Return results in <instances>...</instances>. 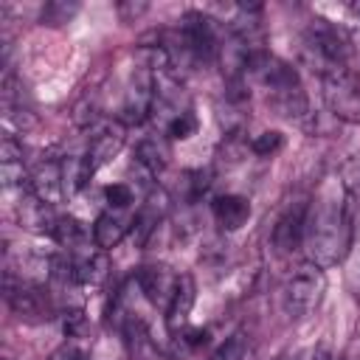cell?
I'll return each mask as SVG.
<instances>
[{"label":"cell","mask_w":360,"mask_h":360,"mask_svg":"<svg viewBox=\"0 0 360 360\" xmlns=\"http://www.w3.org/2000/svg\"><path fill=\"white\" fill-rule=\"evenodd\" d=\"M31 191L37 200H42L45 205H56L68 197L65 191V158L59 155H42L34 169H31V180H28Z\"/></svg>","instance_id":"obj_8"},{"label":"cell","mask_w":360,"mask_h":360,"mask_svg":"<svg viewBox=\"0 0 360 360\" xmlns=\"http://www.w3.org/2000/svg\"><path fill=\"white\" fill-rule=\"evenodd\" d=\"M276 360H290V357H276Z\"/></svg>","instance_id":"obj_31"},{"label":"cell","mask_w":360,"mask_h":360,"mask_svg":"<svg viewBox=\"0 0 360 360\" xmlns=\"http://www.w3.org/2000/svg\"><path fill=\"white\" fill-rule=\"evenodd\" d=\"M169 163V143L163 138H143L135 149V166L146 177H158Z\"/></svg>","instance_id":"obj_19"},{"label":"cell","mask_w":360,"mask_h":360,"mask_svg":"<svg viewBox=\"0 0 360 360\" xmlns=\"http://www.w3.org/2000/svg\"><path fill=\"white\" fill-rule=\"evenodd\" d=\"M349 8H352V14H354V17H357V20H360V3H352V6H349Z\"/></svg>","instance_id":"obj_30"},{"label":"cell","mask_w":360,"mask_h":360,"mask_svg":"<svg viewBox=\"0 0 360 360\" xmlns=\"http://www.w3.org/2000/svg\"><path fill=\"white\" fill-rule=\"evenodd\" d=\"M194 301H197V284H194L191 273H180L177 290H174V295H172V304L166 307V326H169L172 332H180V329L186 326Z\"/></svg>","instance_id":"obj_17"},{"label":"cell","mask_w":360,"mask_h":360,"mask_svg":"<svg viewBox=\"0 0 360 360\" xmlns=\"http://www.w3.org/2000/svg\"><path fill=\"white\" fill-rule=\"evenodd\" d=\"M132 222H135V217H129L127 211H104L98 219H96V225H93V245L98 248V250H110V248H115L129 231H132Z\"/></svg>","instance_id":"obj_15"},{"label":"cell","mask_w":360,"mask_h":360,"mask_svg":"<svg viewBox=\"0 0 360 360\" xmlns=\"http://www.w3.org/2000/svg\"><path fill=\"white\" fill-rule=\"evenodd\" d=\"M211 214L222 231H239L250 219V202L242 194H219L211 200Z\"/></svg>","instance_id":"obj_16"},{"label":"cell","mask_w":360,"mask_h":360,"mask_svg":"<svg viewBox=\"0 0 360 360\" xmlns=\"http://www.w3.org/2000/svg\"><path fill=\"white\" fill-rule=\"evenodd\" d=\"M222 31L217 25L214 17L202 14V11H186L180 17L177 34H174V45H180V51L197 62V65H211L219 53H222Z\"/></svg>","instance_id":"obj_4"},{"label":"cell","mask_w":360,"mask_h":360,"mask_svg":"<svg viewBox=\"0 0 360 360\" xmlns=\"http://www.w3.org/2000/svg\"><path fill=\"white\" fill-rule=\"evenodd\" d=\"M323 84V104L335 121L360 124V84L349 70H338L321 79Z\"/></svg>","instance_id":"obj_7"},{"label":"cell","mask_w":360,"mask_h":360,"mask_svg":"<svg viewBox=\"0 0 360 360\" xmlns=\"http://www.w3.org/2000/svg\"><path fill=\"white\" fill-rule=\"evenodd\" d=\"M326 292V276H323V267L312 264V262H304L298 264L281 284V307L290 318H307L318 309L321 298Z\"/></svg>","instance_id":"obj_5"},{"label":"cell","mask_w":360,"mask_h":360,"mask_svg":"<svg viewBox=\"0 0 360 360\" xmlns=\"http://www.w3.org/2000/svg\"><path fill=\"white\" fill-rule=\"evenodd\" d=\"M28 180H31V172H25L22 143L17 141L14 132H6L0 138V183H3V191L31 188Z\"/></svg>","instance_id":"obj_13"},{"label":"cell","mask_w":360,"mask_h":360,"mask_svg":"<svg viewBox=\"0 0 360 360\" xmlns=\"http://www.w3.org/2000/svg\"><path fill=\"white\" fill-rule=\"evenodd\" d=\"M70 253V278L73 284H101L110 273V262L101 250H68Z\"/></svg>","instance_id":"obj_14"},{"label":"cell","mask_w":360,"mask_h":360,"mask_svg":"<svg viewBox=\"0 0 360 360\" xmlns=\"http://www.w3.org/2000/svg\"><path fill=\"white\" fill-rule=\"evenodd\" d=\"M124 132L127 129L121 121H101L98 127L90 129V146H87L84 158L93 166V172H98L104 163H110L124 149V141H127Z\"/></svg>","instance_id":"obj_11"},{"label":"cell","mask_w":360,"mask_h":360,"mask_svg":"<svg viewBox=\"0 0 360 360\" xmlns=\"http://www.w3.org/2000/svg\"><path fill=\"white\" fill-rule=\"evenodd\" d=\"M104 200L112 211H127L135 200V191L129 183H110V186H104Z\"/></svg>","instance_id":"obj_24"},{"label":"cell","mask_w":360,"mask_h":360,"mask_svg":"<svg viewBox=\"0 0 360 360\" xmlns=\"http://www.w3.org/2000/svg\"><path fill=\"white\" fill-rule=\"evenodd\" d=\"M62 329L68 338H82L87 332V318L82 309H65L62 312Z\"/></svg>","instance_id":"obj_26"},{"label":"cell","mask_w":360,"mask_h":360,"mask_svg":"<svg viewBox=\"0 0 360 360\" xmlns=\"http://www.w3.org/2000/svg\"><path fill=\"white\" fill-rule=\"evenodd\" d=\"M155 110V70H149L146 65L132 76L129 90L124 96V107H121V124L124 127H138L143 124Z\"/></svg>","instance_id":"obj_9"},{"label":"cell","mask_w":360,"mask_h":360,"mask_svg":"<svg viewBox=\"0 0 360 360\" xmlns=\"http://www.w3.org/2000/svg\"><path fill=\"white\" fill-rule=\"evenodd\" d=\"M163 129H166V138H169V141H186V138H191V135L197 132V115L186 107V110L174 112V115L163 124Z\"/></svg>","instance_id":"obj_21"},{"label":"cell","mask_w":360,"mask_h":360,"mask_svg":"<svg viewBox=\"0 0 360 360\" xmlns=\"http://www.w3.org/2000/svg\"><path fill=\"white\" fill-rule=\"evenodd\" d=\"M177 278H180V273H172L166 264H143L132 276V281L138 284V290L143 292V298L149 304L160 307L163 312L172 304V295L177 290Z\"/></svg>","instance_id":"obj_10"},{"label":"cell","mask_w":360,"mask_h":360,"mask_svg":"<svg viewBox=\"0 0 360 360\" xmlns=\"http://www.w3.org/2000/svg\"><path fill=\"white\" fill-rule=\"evenodd\" d=\"M301 59L321 79L338 70H349V39L338 25L323 17H315L301 34Z\"/></svg>","instance_id":"obj_3"},{"label":"cell","mask_w":360,"mask_h":360,"mask_svg":"<svg viewBox=\"0 0 360 360\" xmlns=\"http://www.w3.org/2000/svg\"><path fill=\"white\" fill-rule=\"evenodd\" d=\"M146 8H149L146 3H118V14H121L124 22H132V20L141 17Z\"/></svg>","instance_id":"obj_28"},{"label":"cell","mask_w":360,"mask_h":360,"mask_svg":"<svg viewBox=\"0 0 360 360\" xmlns=\"http://www.w3.org/2000/svg\"><path fill=\"white\" fill-rule=\"evenodd\" d=\"M281 146H284V135L276 132V129H267V132H262L250 141V152L259 155V158H273Z\"/></svg>","instance_id":"obj_25"},{"label":"cell","mask_w":360,"mask_h":360,"mask_svg":"<svg viewBox=\"0 0 360 360\" xmlns=\"http://www.w3.org/2000/svg\"><path fill=\"white\" fill-rule=\"evenodd\" d=\"M248 357V338L245 332H233L208 360H245Z\"/></svg>","instance_id":"obj_23"},{"label":"cell","mask_w":360,"mask_h":360,"mask_svg":"<svg viewBox=\"0 0 360 360\" xmlns=\"http://www.w3.org/2000/svg\"><path fill=\"white\" fill-rule=\"evenodd\" d=\"M338 186L343 191V200L349 205V211L354 217H360V158L352 155L340 163V172H338Z\"/></svg>","instance_id":"obj_20"},{"label":"cell","mask_w":360,"mask_h":360,"mask_svg":"<svg viewBox=\"0 0 360 360\" xmlns=\"http://www.w3.org/2000/svg\"><path fill=\"white\" fill-rule=\"evenodd\" d=\"M45 233H48L53 242H59L62 248H68V250L84 248V242H87V236H90V231L84 228V222H79V219L70 217V214H51Z\"/></svg>","instance_id":"obj_18"},{"label":"cell","mask_w":360,"mask_h":360,"mask_svg":"<svg viewBox=\"0 0 360 360\" xmlns=\"http://www.w3.org/2000/svg\"><path fill=\"white\" fill-rule=\"evenodd\" d=\"M245 70L267 90L270 96V104L278 110V115L295 121V124H307L312 110H309V101H307V93H304V84L295 73V68L284 59H278L276 53L259 48L248 56L245 62Z\"/></svg>","instance_id":"obj_2"},{"label":"cell","mask_w":360,"mask_h":360,"mask_svg":"<svg viewBox=\"0 0 360 360\" xmlns=\"http://www.w3.org/2000/svg\"><path fill=\"white\" fill-rule=\"evenodd\" d=\"M307 214H309V202H292L276 219V225H273V245L278 248V253H292L295 248L304 245Z\"/></svg>","instance_id":"obj_12"},{"label":"cell","mask_w":360,"mask_h":360,"mask_svg":"<svg viewBox=\"0 0 360 360\" xmlns=\"http://www.w3.org/2000/svg\"><path fill=\"white\" fill-rule=\"evenodd\" d=\"M3 298H6V304L11 307V312L20 315V318H25V321H42V318H51V312H53L48 292H45L39 284H34V281L17 276L11 267L6 270Z\"/></svg>","instance_id":"obj_6"},{"label":"cell","mask_w":360,"mask_h":360,"mask_svg":"<svg viewBox=\"0 0 360 360\" xmlns=\"http://www.w3.org/2000/svg\"><path fill=\"white\" fill-rule=\"evenodd\" d=\"M357 217L349 211L343 191H326L323 197L309 205L307 214V233H304V250L307 262L318 267H335L346 259L352 248V233H354Z\"/></svg>","instance_id":"obj_1"},{"label":"cell","mask_w":360,"mask_h":360,"mask_svg":"<svg viewBox=\"0 0 360 360\" xmlns=\"http://www.w3.org/2000/svg\"><path fill=\"white\" fill-rule=\"evenodd\" d=\"M76 11H79V3L51 0V3H45L42 14H39V22H42V25H62V22H68Z\"/></svg>","instance_id":"obj_22"},{"label":"cell","mask_w":360,"mask_h":360,"mask_svg":"<svg viewBox=\"0 0 360 360\" xmlns=\"http://www.w3.org/2000/svg\"><path fill=\"white\" fill-rule=\"evenodd\" d=\"M298 360H332V352H329L326 346H315V349L304 352Z\"/></svg>","instance_id":"obj_29"},{"label":"cell","mask_w":360,"mask_h":360,"mask_svg":"<svg viewBox=\"0 0 360 360\" xmlns=\"http://www.w3.org/2000/svg\"><path fill=\"white\" fill-rule=\"evenodd\" d=\"M177 340L186 346V349H200L208 343V329H200V326H183L177 332Z\"/></svg>","instance_id":"obj_27"}]
</instances>
